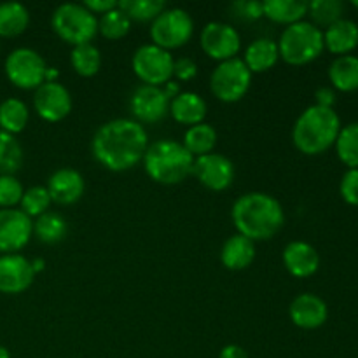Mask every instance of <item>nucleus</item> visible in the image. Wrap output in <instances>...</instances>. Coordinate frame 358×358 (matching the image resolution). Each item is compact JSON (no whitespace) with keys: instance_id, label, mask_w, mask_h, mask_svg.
Masks as SVG:
<instances>
[{"instance_id":"obj_1","label":"nucleus","mask_w":358,"mask_h":358,"mask_svg":"<svg viewBox=\"0 0 358 358\" xmlns=\"http://www.w3.org/2000/svg\"><path fill=\"white\" fill-rule=\"evenodd\" d=\"M149 147L145 128L135 119H112L96 129L91 142L93 157L110 171H126L140 163Z\"/></svg>"},{"instance_id":"obj_2","label":"nucleus","mask_w":358,"mask_h":358,"mask_svg":"<svg viewBox=\"0 0 358 358\" xmlns=\"http://www.w3.org/2000/svg\"><path fill=\"white\" fill-rule=\"evenodd\" d=\"M238 234L255 241L271 240L285 224V212L276 198L266 192H247L234 201L231 210Z\"/></svg>"},{"instance_id":"obj_3","label":"nucleus","mask_w":358,"mask_h":358,"mask_svg":"<svg viewBox=\"0 0 358 358\" xmlns=\"http://www.w3.org/2000/svg\"><path fill=\"white\" fill-rule=\"evenodd\" d=\"M341 131V119L334 108L311 105L301 112L292 129L297 150L306 156H318L331 149Z\"/></svg>"},{"instance_id":"obj_4","label":"nucleus","mask_w":358,"mask_h":358,"mask_svg":"<svg viewBox=\"0 0 358 358\" xmlns=\"http://www.w3.org/2000/svg\"><path fill=\"white\" fill-rule=\"evenodd\" d=\"M145 173L161 185L182 184L192 175L194 156L177 140L163 138L149 143L143 156Z\"/></svg>"},{"instance_id":"obj_5","label":"nucleus","mask_w":358,"mask_h":358,"mask_svg":"<svg viewBox=\"0 0 358 358\" xmlns=\"http://www.w3.org/2000/svg\"><path fill=\"white\" fill-rule=\"evenodd\" d=\"M276 44H278L280 58L294 66L311 63L325 49L322 28L315 27L311 21L304 20L287 27Z\"/></svg>"},{"instance_id":"obj_6","label":"nucleus","mask_w":358,"mask_h":358,"mask_svg":"<svg viewBox=\"0 0 358 358\" xmlns=\"http://www.w3.org/2000/svg\"><path fill=\"white\" fill-rule=\"evenodd\" d=\"M52 31L70 45L91 44L98 34V17L83 3L66 2L55 9L51 16Z\"/></svg>"},{"instance_id":"obj_7","label":"nucleus","mask_w":358,"mask_h":358,"mask_svg":"<svg viewBox=\"0 0 358 358\" xmlns=\"http://www.w3.org/2000/svg\"><path fill=\"white\" fill-rule=\"evenodd\" d=\"M194 34V21L185 9H164L150 24L152 44L161 49H178L187 44Z\"/></svg>"},{"instance_id":"obj_8","label":"nucleus","mask_w":358,"mask_h":358,"mask_svg":"<svg viewBox=\"0 0 358 358\" xmlns=\"http://www.w3.org/2000/svg\"><path fill=\"white\" fill-rule=\"evenodd\" d=\"M252 84V72L241 58L220 62L210 77V90L217 100L224 103L240 101L248 93Z\"/></svg>"},{"instance_id":"obj_9","label":"nucleus","mask_w":358,"mask_h":358,"mask_svg":"<svg viewBox=\"0 0 358 358\" xmlns=\"http://www.w3.org/2000/svg\"><path fill=\"white\" fill-rule=\"evenodd\" d=\"M173 56L154 44L140 45L131 58L135 76L147 86H164L173 77Z\"/></svg>"},{"instance_id":"obj_10","label":"nucleus","mask_w":358,"mask_h":358,"mask_svg":"<svg viewBox=\"0 0 358 358\" xmlns=\"http://www.w3.org/2000/svg\"><path fill=\"white\" fill-rule=\"evenodd\" d=\"M6 76L20 90H37L45 83L44 58L30 48H17L6 58Z\"/></svg>"},{"instance_id":"obj_11","label":"nucleus","mask_w":358,"mask_h":358,"mask_svg":"<svg viewBox=\"0 0 358 358\" xmlns=\"http://www.w3.org/2000/svg\"><path fill=\"white\" fill-rule=\"evenodd\" d=\"M199 44L206 56L220 63L236 58L241 48V38L233 24L222 23V21H210L203 27Z\"/></svg>"},{"instance_id":"obj_12","label":"nucleus","mask_w":358,"mask_h":358,"mask_svg":"<svg viewBox=\"0 0 358 358\" xmlns=\"http://www.w3.org/2000/svg\"><path fill=\"white\" fill-rule=\"evenodd\" d=\"M192 177L210 191H226L234 180V164L229 157L219 152H210L194 157Z\"/></svg>"},{"instance_id":"obj_13","label":"nucleus","mask_w":358,"mask_h":358,"mask_svg":"<svg viewBox=\"0 0 358 358\" xmlns=\"http://www.w3.org/2000/svg\"><path fill=\"white\" fill-rule=\"evenodd\" d=\"M129 110L140 124H156L170 114V98L164 94L163 87L142 84L131 93Z\"/></svg>"},{"instance_id":"obj_14","label":"nucleus","mask_w":358,"mask_h":358,"mask_svg":"<svg viewBox=\"0 0 358 358\" xmlns=\"http://www.w3.org/2000/svg\"><path fill=\"white\" fill-rule=\"evenodd\" d=\"M34 234V220L17 208L0 210V252L14 254L28 245Z\"/></svg>"},{"instance_id":"obj_15","label":"nucleus","mask_w":358,"mask_h":358,"mask_svg":"<svg viewBox=\"0 0 358 358\" xmlns=\"http://www.w3.org/2000/svg\"><path fill=\"white\" fill-rule=\"evenodd\" d=\"M34 108L48 122H59L72 112V96L63 84L44 83L35 90Z\"/></svg>"},{"instance_id":"obj_16","label":"nucleus","mask_w":358,"mask_h":358,"mask_svg":"<svg viewBox=\"0 0 358 358\" xmlns=\"http://www.w3.org/2000/svg\"><path fill=\"white\" fill-rule=\"evenodd\" d=\"M35 271L31 261L20 254L0 255V292L16 296L30 289Z\"/></svg>"},{"instance_id":"obj_17","label":"nucleus","mask_w":358,"mask_h":358,"mask_svg":"<svg viewBox=\"0 0 358 358\" xmlns=\"http://www.w3.org/2000/svg\"><path fill=\"white\" fill-rule=\"evenodd\" d=\"M290 320L294 325L299 329H306V331H313V329L322 327L329 318V308L322 297L317 294H299L296 299L290 303L289 308Z\"/></svg>"},{"instance_id":"obj_18","label":"nucleus","mask_w":358,"mask_h":358,"mask_svg":"<svg viewBox=\"0 0 358 358\" xmlns=\"http://www.w3.org/2000/svg\"><path fill=\"white\" fill-rule=\"evenodd\" d=\"M283 266L296 278H310L320 268V255L313 245L306 241H290L283 248Z\"/></svg>"},{"instance_id":"obj_19","label":"nucleus","mask_w":358,"mask_h":358,"mask_svg":"<svg viewBox=\"0 0 358 358\" xmlns=\"http://www.w3.org/2000/svg\"><path fill=\"white\" fill-rule=\"evenodd\" d=\"M84 177L73 168H59L49 177L48 189L49 196L58 205H73L84 194Z\"/></svg>"},{"instance_id":"obj_20","label":"nucleus","mask_w":358,"mask_h":358,"mask_svg":"<svg viewBox=\"0 0 358 358\" xmlns=\"http://www.w3.org/2000/svg\"><path fill=\"white\" fill-rule=\"evenodd\" d=\"M208 105L205 98L192 91H182L177 98L170 101V115L184 126H196L205 122Z\"/></svg>"},{"instance_id":"obj_21","label":"nucleus","mask_w":358,"mask_h":358,"mask_svg":"<svg viewBox=\"0 0 358 358\" xmlns=\"http://www.w3.org/2000/svg\"><path fill=\"white\" fill-rule=\"evenodd\" d=\"M324 44L332 55H350L358 45V24L352 20L336 21L324 31Z\"/></svg>"},{"instance_id":"obj_22","label":"nucleus","mask_w":358,"mask_h":358,"mask_svg":"<svg viewBox=\"0 0 358 358\" xmlns=\"http://www.w3.org/2000/svg\"><path fill=\"white\" fill-rule=\"evenodd\" d=\"M255 259V243L241 234H233L227 238L220 250V262L231 271L247 269Z\"/></svg>"},{"instance_id":"obj_23","label":"nucleus","mask_w":358,"mask_h":358,"mask_svg":"<svg viewBox=\"0 0 358 358\" xmlns=\"http://www.w3.org/2000/svg\"><path fill=\"white\" fill-rule=\"evenodd\" d=\"M280 51L278 44L273 38H255L247 49H245L243 63L252 73H262L271 70L278 63Z\"/></svg>"},{"instance_id":"obj_24","label":"nucleus","mask_w":358,"mask_h":358,"mask_svg":"<svg viewBox=\"0 0 358 358\" xmlns=\"http://www.w3.org/2000/svg\"><path fill=\"white\" fill-rule=\"evenodd\" d=\"M262 10L268 20L278 24L299 23L308 14V2L303 0H266L262 2Z\"/></svg>"},{"instance_id":"obj_25","label":"nucleus","mask_w":358,"mask_h":358,"mask_svg":"<svg viewBox=\"0 0 358 358\" xmlns=\"http://www.w3.org/2000/svg\"><path fill=\"white\" fill-rule=\"evenodd\" d=\"M329 79L332 86L339 91L358 90V58L353 55L338 56L329 66Z\"/></svg>"},{"instance_id":"obj_26","label":"nucleus","mask_w":358,"mask_h":358,"mask_svg":"<svg viewBox=\"0 0 358 358\" xmlns=\"http://www.w3.org/2000/svg\"><path fill=\"white\" fill-rule=\"evenodd\" d=\"M28 24H30V13L23 3H0V37H17L27 30Z\"/></svg>"},{"instance_id":"obj_27","label":"nucleus","mask_w":358,"mask_h":358,"mask_svg":"<svg viewBox=\"0 0 358 358\" xmlns=\"http://www.w3.org/2000/svg\"><path fill=\"white\" fill-rule=\"evenodd\" d=\"M182 145L187 149L191 156L199 157L205 154L213 152V147L217 145V131L208 122H201L187 128L184 135V143Z\"/></svg>"},{"instance_id":"obj_28","label":"nucleus","mask_w":358,"mask_h":358,"mask_svg":"<svg viewBox=\"0 0 358 358\" xmlns=\"http://www.w3.org/2000/svg\"><path fill=\"white\" fill-rule=\"evenodd\" d=\"M30 119V112L24 101L17 98H7L0 103V129L9 135L23 131Z\"/></svg>"},{"instance_id":"obj_29","label":"nucleus","mask_w":358,"mask_h":358,"mask_svg":"<svg viewBox=\"0 0 358 358\" xmlns=\"http://www.w3.org/2000/svg\"><path fill=\"white\" fill-rule=\"evenodd\" d=\"M69 233L66 220L56 212H45L37 217L34 222V234L42 243L55 245L59 243Z\"/></svg>"},{"instance_id":"obj_30","label":"nucleus","mask_w":358,"mask_h":358,"mask_svg":"<svg viewBox=\"0 0 358 358\" xmlns=\"http://www.w3.org/2000/svg\"><path fill=\"white\" fill-rule=\"evenodd\" d=\"M70 63L80 77H93L101 69V55L100 49L93 44L76 45L70 52Z\"/></svg>"},{"instance_id":"obj_31","label":"nucleus","mask_w":358,"mask_h":358,"mask_svg":"<svg viewBox=\"0 0 358 358\" xmlns=\"http://www.w3.org/2000/svg\"><path fill=\"white\" fill-rule=\"evenodd\" d=\"M117 7L126 14V16L138 23H147L154 21L164 9L166 2L164 0H119Z\"/></svg>"},{"instance_id":"obj_32","label":"nucleus","mask_w":358,"mask_h":358,"mask_svg":"<svg viewBox=\"0 0 358 358\" xmlns=\"http://www.w3.org/2000/svg\"><path fill=\"white\" fill-rule=\"evenodd\" d=\"M308 14L311 16V23L318 28H329L336 21L343 20L345 3L341 0H313L308 2Z\"/></svg>"},{"instance_id":"obj_33","label":"nucleus","mask_w":358,"mask_h":358,"mask_svg":"<svg viewBox=\"0 0 358 358\" xmlns=\"http://www.w3.org/2000/svg\"><path fill=\"white\" fill-rule=\"evenodd\" d=\"M334 145L339 159L350 170H358V122H352L341 128Z\"/></svg>"},{"instance_id":"obj_34","label":"nucleus","mask_w":358,"mask_h":358,"mask_svg":"<svg viewBox=\"0 0 358 358\" xmlns=\"http://www.w3.org/2000/svg\"><path fill=\"white\" fill-rule=\"evenodd\" d=\"M23 164V149L16 136L0 129V175H14Z\"/></svg>"},{"instance_id":"obj_35","label":"nucleus","mask_w":358,"mask_h":358,"mask_svg":"<svg viewBox=\"0 0 358 358\" xmlns=\"http://www.w3.org/2000/svg\"><path fill=\"white\" fill-rule=\"evenodd\" d=\"M129 30H131V20L119 7L108 10L98 20V31L108 41H119L126 37Z\"/></svg>"},{"instance_id":"obj_36","label":"nucleus","mask_w":358,"mask_h":358,"mask_svg":"<svg viewBox=\"0 0 358 358\" xmlns=\"http://www.w3.org/2000/svg\"><path fill=\"white\" fill-rule=\"evenodd\" d=\"M52 199L49 196L48 189L42 187V185H34V187L27 189L23 192V198H21V212L27 213L28 217H41L42 213L49 212V206H51Z\"/></svg>"},{"instance_id":"obj_37","label":"nucleus","mask_w":358,"mask_h":358,"mask_svg":"<svg viewBox=\"0 0 358 358\" xmlns=\"http://www.w3.org/2000/svg\"><path fill=\"white\" fill-rule=\"evenodd\" d=\"M23 192V185L14 175H0V210L20 205Z\"/></svg>"},{"instance_id":"obj_38","label":"nucleus","mask_w":358,"mask_h":358,"mask_svg":"<svg viewBox=\"0 0 358 358\" xmlns=\"http://www.w3.org/2000/svg\"><path fill=\"white\" fill-rule=\"evenodd\" d=\"M229 13L234 20H240L243 23H252L264 16L262 10V2H254V0H238L229 6Z\"/></svg>"},{"instance_id":"obj_39","label":"nucleus","mask_w":358,"mask_h":358,"mask_svg":"<svg viewBox=\"0 0 358 358\" xmlns=\"http://www.w3.org/2000/svg\"><path fill=\"white\" fill-rule=\"evenodd\" d=\"M339 192L348 205L358 206V170H348L343 175Z\"/></svg>"},{"instance_id":"obj_40","label":"nucleus","mask_w":358,"mask_h":358,"mask_svg":"<svg viewBox=\"0 0 358 358\" xmlns=\"http://www.w3.org/2000/svg\"><path fill=\"white\" fill-rule=\"evenodd\" d=\"M198 76V65L192 58H178L173 63V77H177L178 83H187Z\"/></svg>"},{"instance_id":"obj_41","label":"nucleus","mask_w":358,"mask_h":358,"mask_svg":"<svg viewBox=\"0 0 358 358\" xmlns=\"http://www.w3.org/2000/svg\"><path fill=\"white\" fill-rule=\"evenodd\" d=\"M83 6L86 7L90 13H93L94 16H96V14L103 16V14H107L108 10L117 7V0H87V2H84Z\"/></svg>"},{"instance_id":"obj_42","label":"nucleus","mask_w":358,"mask_h":358,"mask_svg":"<svg viewBox=\"0 0 358 358\" xmlns=\"http://www.w3.org/2000/svg\"><path fill=\"white\" fill-rule=\"evenodd\" d=\"M315 100H317V103H315V105L334 108V103H336L334 90H332V87H329V86L318 87L317 93H315Z\"/></svg>"},{"instance_id":"obj_43","label":"nucleus","mask_w":358,"mask_h":358,"mask_svg":"<svg viewBox=\"0 0 358 358\" xmlns=\"http://www.w3.org/2000/svg\"><path fill=\"white\" fill-rule=\"evenodd\" d=\"M219 358H248V353L238 345H227L220 350Z\"/></svg>"},{"instance_id":"obj_44","label":"nucleus","mask_w":358,"mask_h":358,"mask_svg":"<svg viewBox=\"0 0 358 358\" xmlns=\"http://www.w3.org/2000/svg\"><path fill=\"white\" fill-rule=\"evenodd\" d=\"M163 91H164V94H166V96L170 98V101L173 100V98H177L178 94L182 93V91H180V84H178V80H168V83L163 86Z\"/></svg>"},{"instance_id":"obj_45","label":"nucleus","mask_w":358,"mask_h":358,"mask_svg":"<svg viewBox=\"0 0 358 358\" xmlns=\"http://www.w3.org/2000/svg\"><path fill=\"white\" fill-rule=\"evenodd\" d=\"M31 268H34L35 275H37L38 271L44 269V261H42V259H35V261H31Z\"/></svg>"},{"instance_id":"obj_46","label":"nucleus","mask_w":358,"mask_h":358,"mask_svg":"<svg viewBox=\"0 0 358 358\" xmlns=\"http://www.w3.org/2000/svg\"><path fill=\"white\" fill-rule=\"evenodd\" d=\"M0 358H10L9 350H7L6 346H2V345H0Z\"/></svg>"},{"instance_id":"obj_47","label":"nucleus","mask_w":358,"mask_h":358,"mask_svg":"<svg viewBox=\"0 0 358 358\" xmlns=\"http://www.w3.org/2000/svg\"><path fill=\"white\" fill-rule=\"evenodd\" d=\"M353 6H355L357 9H358V0H353Z\"/></svg>"}]
</instances>
